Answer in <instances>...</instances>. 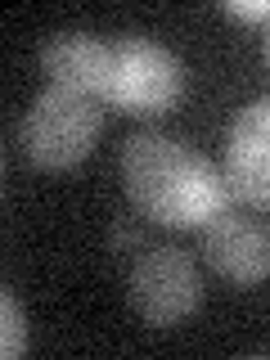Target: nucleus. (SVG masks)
Instances as JSON below:
<instances>
[{
    "label": "nucleus",
    "instance_id": "f257e3e1",
    "mask_svg": "<svg viewBox=\"0 0 270 360\" xmlns=\"http://www.w3.org/2000/svg\"><path fill=\"white\" fill-rule=\"evenodd\" d=\"M117 167L131 207L158 225H212L230 212L234 194L225 185V172L162 131L131 135Z\"/></svg>",
    "mask_w": 270,
    "mask_h": 360
},
{
    "label": "nucleus",
    "instance_id": "f03ea898",
    "mask_svg": "<svg viewBox=\"0 0 270 360\" xmlns=\"http://www.w3.org/2000/svg\"><path fill=\"white\" fill-rule=\"evenodd\" d=\"M104 131V104L82 90L45 86L22 117V149L41 172H68L95 149Z\"/></svg>",
    "mask_w": 270,
    "mask_h": 360
},
{
    "label": "nucleus",
    "instance_id": "7ed1b4c3",
    "mask_svg": "<svg viewBox=\"0 0 270 360\" xmlns=\"http://www.w3.org/2000/svg\"><path fill=\"white\" fill-rule=\"evenodd\" d=\"M127 297L140 320L158 324H180L185 315L198 311L202 302V279H198V266L185 248H172V243H149L140 257L131 262V275H127Z\"/></svg>",
    "mask_w": 270,
    "mask_h": 360
},
{
    "label": "nucleus",
    "instance_id": "20e7f679",
    "mask_svg": "<svg viewBox=\"0 0 270 360\" xmlns=\"http://www.w3.org/2000/svg\"><path fill=\"white\" fill-rule=\"evenodd\" d=\"M185 95V63L172 50L127 37L112 45V90H108V108L135 112V117H158L172 112Z\"/></svg>",
    "mask_w": 270,
    "mask_h": 360
},
{
    "label": "nucleus",
    "instance_id": "39448f33",
    "mask_svg": "<svg viewBox=\"0 0 270 360\" xmlns=\"http://www.w3.org/2000/svg\"><path fill=\"white\" fill-rule=\"evenodd\" d=\"M225 185L248 207H270V95L252 99L225 131Z\"/></svg>",
    "mask_w": 270,
    "mask_h": 360
},
{
    "label": "nucleus",
    "instance_id": "423d86ee",
    "mask_svg": "<svg viewBox=\"0 0 270 360\" xmlns=\"http://www.w3.org/2000/svg\"><path fill=\"white\" fill-rule=\"evenodd\" d=\"M202 262L230 284H262L270 279V230L252 217L225 212L202 225Z\"/></svg>",
    "mask_w": 270,
    "mask_h": 360
},
{
    "label": "nucleus",
    "instance_id": "0eeeda50",
    "mask_svg": "<svg viewBox=\"0 0 270 360\" xmlns=\"http://www.w3.org/2000/svg\"><path fill=\"white\" fill-rule=\"evenodd\" d=\"M41 72L50 77V86L82 90V95L99 99L108 108L112 90V45L95 41L90 32H54L41 45Z\"/></svg>",
    "mask_w": 270,
    "mask_h": 360
},
{
    "label": "nucleus",
    "instance_id": "6e6552de",
    "mask_svg": "<svg viewBox=\"0 0 270 360\" xmlns=\"http://www.w3.org/2000/svg\"><path fill=\"white\" fill-rule=\"evenodd\" d=\"M0 352H5V356H22V352H27V315H22L14 292L0 297Z\"/></svg>",
    "mask_w": 270,
    "mask_h": 360
},
{
    "label": "nucleus",
    "instance_id": "1a4fd4ad",
    "mask_svg": "<svg viewBox=\"0 0 270 360\" xmlns=\"http://www.w3.org/2000/svg\"><path fill=\"white\" fill-rule=\"evenodd\" d=\"M225 14L243 18V22H266L270 18V0H225Z\"/></svg>",
    "mask_w": 270,
    "mask_h": 360
},
{
    "label": "nucleus",
    "instance_id": "9d476101",
    "mask_svg": "<svg viewBox=\"0 0 270 360\" xmlns=\"http://www.w3.org/2000/svg\"><path fill=\"white\" fill-rule=\"evenodd\" d=\"M108 239H112V252H127V248H140V243H144V239H140V230H135V225H127V221L112 225Z\"/></svg>",
    "mask_w": 270,
    "mask_h": 360
},
{
    "label": "nucleus",
    "instance_id": "9b49d317",
    "mask_svg": "<svg viewBox=\"0 0 270 360\" xmlns=\"http://www.w3.org/2000/svg\"><path fill=\"white\" fill-rule=\"evenodd\" d=\"M262 54H266V63H270V18H266V32H262Z\"/></svg>",
    "mask_w": 270,
    "mask_h": 360
}]
</instances>
